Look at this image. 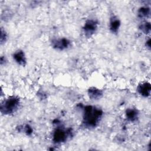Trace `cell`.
<instances>
[{
    "label": "cell",
    "mask_w": 151,
    "mask_h": 151,
    "mask_svg": "<svg viewBox=\"0 0 151 151\" xmlns=\"http://www.w3.org/2000/svg\"><path fill=\"white\" fill-rule=\"evenodd\" d=\"M83 109L82 124L84 127L88 129L96 127L102 117L103 114L102 110L91 105L86 106Z\"/></svg>",
    "instance_id": "cell-1"
},
{
    "label": "cell",
    "mask_w": 151,
    "mask_h": 151,
    "mask_svg": "<svg viewBox=\"0 0 151 151\" xmlns=\"http://www.w3.org/2000/svg\"><path fill=\"white\" fill-rule=\"evenodd\" d=\"M20 99L18 97L12 96L4 99L1 104V112L5 115L15 113L19 109Z\"/></svg>",
    "instance_id": "cell-2"
},
{
    "label": "cell",
    "mask_w": 151,
    "mask_h": 151,
    "mask_svg": "<svg viewBox=\"0 0 151 151\" xmlns=\"http://www.w3.org/2000/svg\"><path fill=\"white\" fill-rule=\"evenodd\" d=\"M73 136L71 129H64L63 127L57 126L52 134V140L55 143L59 144L65 142L69 137Z\"/></svg>",
    "instance_id": "cell-3"
},
{
    "label": "cell",
    "mask_w": 151,
    "mask_h": 151,
    "mask_svg": "<svg viewBox=\"0 0 151 151\" xmlns=\"http://www.w3.org/2000/svg\"><path fill=\"white\" fill-rule=\"evenodd\" d=\"M98 24L96 20L93 19L87 20L83 27V31L85 36L87 38L91 37L97 31Z\"/></svg>",
    "instance_id": "cell-4"
},
{
    "label": "cell",
    "mask_w": 151,
    "mask_h": 151,
    "mask_svg": "<svg viewBox=\"0 0 151 151\" xmlns=\"http://www.w3.org/2000/svg\"><path fill=\"white\" fill-rule=\"evenodd\" d=\"M51 46L57 50L63 51L68 48L71 45V41L67 38H54L51 41Z\"/></svg>",
    "instance_id": "cell-5"
},
{
    "label": "cell",
    "mask_w": 151,
    "mask_h": 151,
    "mask_svg": "<svg viewBox=\"0 0 151 151\" xmlns=\"http://www.w3.org/2000/svg\"><path fill=\"white\" fill-rule=\"evenodd\" d=\"M137 91L140 96L144 97H149L151 91V85L150 83L146 81L139 84L137 87Z\"/></svg>",
    "instance_id": "cell-6"
},
{
    "label": "cell",
    "mask_w": 151,
    "mask_h": 151,
    "mask_svg": "<svg viewBox=\"0 0 151 151\" xmlns=\"http://www.w3.org/2000/svg\"><path fill=\"white\" fill-rule=\"evenodd\" d=\"M12 57L14 61L21 66H25L27 64V58L24 51L21 50H17L13 54Z\"/></svg>",
    "instance_id": "cell-7"
},
{
    "label": "cell",
    "mask_w": 151,
    "mask_h": 151,
    "mask_svg": "<svg viewBox=\"0 0 151 151\" xmlns=\"http://www.w3.org/2000/svg\"><path fill=\"white\" fill-rule=\"evenodd\" d=\"M120 25V20L117 16L113 15L110 17L109 21V29L113 34H117L119 32Z\"/></svg>",
    "instance_id": "cell-8"
},
{
    "label": "cell",
    "mask_w": 151,
    "mask_h": 151,
    "mask_svg": "<svg viewBox=\"0 0 151 151\" xmlns=\"http://www.w3.org/2000/svg\"><path fill=\"white\" fill-rule=\"evenodd\" d=\"M87 94L89 99L93 100H97L100 99L103 95V91L95 87H91L88 89Z\"/></svg>",
    "instance_id": "cell-9"
},
{
    "label": "cell",
    "mask_w": 151,
    "mask_h": 151,
    "mask_svg": "<svg viewBox=\"0 0 151 151\" xmlns=\"http://www.w3.org/2000/svg\"><path fill=\"white\" fill-rule=\"evenodd\" d=\"M125 116L128 121L130 122H134L138 119L139 112L136 109L128 108L126 110Z\"/></svg>",
    "instance_id": "cell-10"
},
{
    "label": "cell",
    "mask_w": 151,
    "mask_h": 151,
    "mask_svg": "<svg viewBox=\"0 0 151 151\" xmlns=\"http://www.w3.org/2000/svg\"><path fill=\"white\" fill-rule=\"evenodd\" d=\"M150 9L148 6H142L140 7L138 11L137 15L140 18H147L150 17Z\"/></svg>",
    "instance_id": "cell-11"
},
{
    "label": "cell",
    "mask_w": 151,
    "mask_h": 151,
    "mask_svg": "<svg viewBox=\"0 0 151 151\" xmlns=\"http://www.w3.org/2000/svg\"><path fill=\"white\" fill-rule=\"evenodd\" d=\"M150 23L146 21L140 24L139 29L145 34H149L150 32Z\"/></svg>",
    "instance_id": "cell-12"
},
{
    "label": "cell",
    "mask_w": 151,
    "mask_h": 151,
    "mask_svg": "<svg viewBox=\"0 0 151 151\" xmlns=\"http://www.w3.org/2000/svg\"><path fill=\"white\" fill-rule=\"evenodd\" d=\"M19 132L20 131H23L27 136H31L32 133H33V129L32 128V127L27 124H25L24 126H19Z\"/></svg>",
    "instance_id": "cell-13"
},
{
    "label": "cell",
    "mask_w": 151,
    "mask_h": 151,
    "mask_svg": "<svg viewBox=\"0 0 151 151\" xmlns=\"http://www.w3.org/2000/svg\"><path fill=\"white\" fill-rule=\"evenodd\" d=\"M8 39V35L6 32L5 30L3 29V28H1V37H0V41L1 44H2L3 43L5 42Z\"/></svg>",
    "instance_id": "cell-14"
},
{
    "label": "cell",
    "mask_w": 151,
    "mask_h": 151,
    "mask_svg": "<svg viewBox=\"0 0 151 151\" xmlns=\"http://www.w3.org/2000/svg\"><path fill=\"white\" fill-rule=\"evenodd\" d=\"M146 47L149 50L150 49V39L149 38L146 41Z\"/></svg>",
    "instance_id": "cell-15"
}]
</instances>
